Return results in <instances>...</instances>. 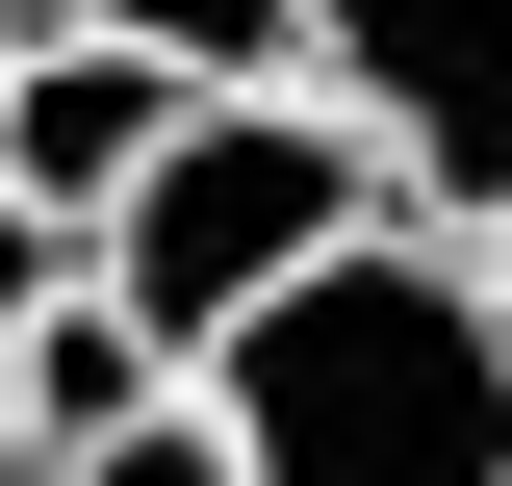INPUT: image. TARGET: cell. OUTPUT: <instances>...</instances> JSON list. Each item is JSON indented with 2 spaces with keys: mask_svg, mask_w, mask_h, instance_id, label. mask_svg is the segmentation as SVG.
Segmentation results:
<instances>
[{
  "mask_svg": "<svg viewBox=\"0 0 512 486\" xmlns=\"http://www.w3.org/2000/svg\"><path fill=\"white\" fill-rule=\"evenodd\" d=\"M256 486H512V256L461 231H359L333 282H282L205 359Z\"/></svg>",
  "mask_w": 512,
  "mask_h": 486,
  "instance_id": "cell-1",
  "label": "cell"
},
{
  "mask_svg": "<svg viewBox=\"0 0 512 486\" xmlns=\"http://www.w3.org/2000/svg\"><path fill=\"white\" fill-rule=\"evenodd\" d=\"M359 231H410V205H384V154H359V103H333V77H282V103H205L180 154H154V180L103 205V307L128 333H154V359H231L256 307L282 282H333V256Z\"/></svg>",
  "mask_w": 512,
  "mask_h": 486,
  "instance_id": "cell-2",
  "label": "cell"
},
{
  "mask_svg": "<svg viewBox=\"0 0 512 486\" xmlns=\"http://www.w3.org/2000/svg\"><path fill=\"white\" fill-rule=\"evenodd\" d=\"M308 77L359 103V154H384V205H410V231L512 256V0H333Z\"/></svg>",
  "mask_w": 512,
  "mask_h": 486,
  "instance_id": "cell-3",
  "label": "cell"
},
{
  "mask_svg": "<svg viewBox=\"0 0 512 486\" xmlns=\"http://www.w3.org/2000/svg\"><path fill=\"white\" fill-rule=\"evenodd\" d=\"M180 128H205V103L128 52V26H26V77H0V205H26L52 256H103V205L154 180Z\"/></svg>",
  "mask_w": 512,
  "mask_h": 486,
  "instance_id": "cell-4",
  "label": "cell"
},
{
  "mask_svg": "<svg viewBox=\"0 0 512 486\" xmlns=\"http://www.w3.org/2000/svg\"><path fill=\"white\" fill-rule=\"evenodd\" d=\"M128 410H180V359H154V333L103 307V256H77V282H52V333H26V486H77Z\"/></svg>",
  "mask_w": 512,
  "mask_h": 486,
  "instance_id": "cell-5",
  "label": "cell"
},
{
  "mask_svg": "<svg viewBox=\"0 0 512 486\" xmlns=\"http://www.w3.org/2000/svg\"><path fill=\"white\" fill-rule=\"evenodd\" d=\"M77 26H128V52L180 77V103H282V77H308V26H333V0H77Z\"/></svg>",
  "mask_w": 512,
  "mask_h": 486,
  "instance_id": "cell-6",
  "label": "cell"
},
{
  "mask_svg": "<svg viewBox=\"0 0 512 486\" xmlns=\"http://www.w3.org/2000/svg\"><path fill=\"white\" fill-rule=\"evenodd\" d=\"M77 486H256V461H231V410H205V384H180V410H128V435H103V461H77Z\"/></svg>",
  "mask_w": 512,
  "mask_h": 486,
  "instance_id": "cell-7",
  "label": "cell"
},
{
  "mask_svg": "<svg viewBox=\"0 0 512 486\" xmlns=\"http://www.w3.org/2000/svg\"><path fill=\"white\" fill-rule=\"evenodd\" d=\"M52 282H77V256L0 205V486H26V333H52Z\"/></svg>",
  "mask_w": 512,
  "mask_h": 486,
  "instance_id": "cell-8",
  "label": "cell"
},
{
  "mask_svg": "<svg viewBox=\"0 0 512 486\" xmlns=\"http://www.w3.org/2000/svg\"><path fill=\"white\" fill-rule=\"evenodd\" d=\"M0 77H26V0H0Z\"/></svg>",
  "mask_w": 512,
  "mask_h": 486,
  "instance_id": "cell-9",
  "label": "cell"
},
{
  "mask_svg": "<svg viewBox=\"0 0 512 486\" xmlns=\"http://www.w3.org/2000/svg\"><path fill=\"white\" fill-rule=\"evenodd\" d=\"M26 26H77V0H26Z\"/></svg>",
  "mask_w": 512,
  "mask_h": 486,
  "instance_id": "cell-10",
  "label": "cell"
}]
</instances>
